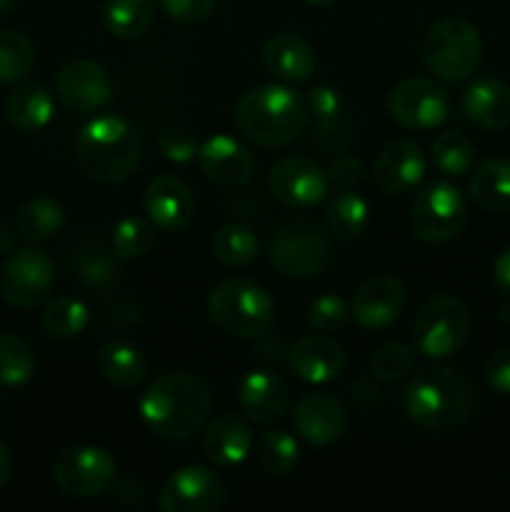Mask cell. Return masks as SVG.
Instances as JSON below:
<instances>
[{
  "instance_id": "obj_1",
  "label": "cell",
  "mask_w": 510,
  "mask_h": 512,
  "mask_svg": "<svg viewBox=\"0 0 510 512\" xmlns=\"http://www.w3.org/2000/svg\"><path fill=\"white\" fill-rule=\"evenodd\" d=\"M210 413V390L193 373H165L148 385L140 398V418L155 435L188 440L205 425Z\"/></svg>"
},
{
  "instance_id": "obj_2",
  "label": "cell",
  "mask_w": 510,
  "mask_h": 512,
  "mask_svg": "<svg viewBox=\"0 0 510 512\" xmlns=\"http://www.w3.org/2000/svg\"><path fill=\"white\" fill-rule=\"evenodd\" d=\"M475 405L473 385L450 365H425L405 388V413L420 428L448 433L470 418Z\"/></svg>"
},
{
  "instance_id": "obj_3",
  "label": "cell",
  "mask_w": 510,
  "mask_h": 512,
  "mask_svg": "<svg viewBox=\"0 0 510 512\" xmlns=\"http://www.w3.org/2000/svg\"><path fill=\"white\" fill-rule=\"evenodd\" d=\"M75 163L80 173L100 185H118L140 163V135L118 115H100L80 128L75 140Z\"/></svg>"
},
{
  "instance_id": "obj_4",
  "label": "cell",
  "mask_w": 510,
  "mask_h": 512,
  "mask_svg": "<svg viewBox=\"0 0 510 512\" xmlns=\"http://www.w3.org/2000/svg\"><path fill=\"white\" fill-rule=\"evenodd\" d=\"M235 125L260 148H285L308 125V103L283 85H260L240 95Z\"/></svg>"
},
{
  "instance_id": "obj_5",
  "label": "cell",
  "mask_w": 510,
  "mask_h": 512,
  "mask_svg": "<svg viewBox=\"0 0 510 512\" xmlns=\"http://www.w3.org/2000/svg\"><path fill=\"white\" fill-rule=\"evenodd\" d=\"M210 320L223 333L240 340L260 338L275 320V303L260 285L250 280H223L208 295Z\"/></svg>"
},
{
  "instance_id": "obj_6",
  "label": "cell",
  "mask_w": 510,
  "mask_h": 512,
  "mask_svg": "<svg viewBox=\"0 0 510 512\" xmlns=\"http://www.w3.org/2000/svg\"><path fill=\"white\" fill-rule=\"evenodd\" d=\"M483 40L470 20L448 15L428 28L423 38V63L448 83L468 80L478 70Z\"/></svg>"
},
{
  "instance_id": "obj_7",
  "label": "cell",
  "mask_w": 510,
  "mask_h": 512,
  "mask_svg": "<svg viewBox=\"0 0 510 512\" xmlns=\"http://www.w3.org/2000/svg\"><path fill=\"white\" fill-rule=\"evenodd\" d=\"M268 255L275 270L285 278H315L325 273L333 260V238L330 230L315 220H290L275 230Z\"/></svg>"
},
{
  "instance_id": "obj_8",
  "label": "cell",
  "mask_w": 510,
  "mask_h": 512,
  "mask_svg": "<svg viewBox=\"0 0 510 512\" xmlns=\"http://www.w3.org/2000/svg\"><path fill=\"white\" fill-rule=\"evenodd\" d=\"M473 315L455 295H435L420 308L413 323V340L418 353L430 360H443L458 353L470 338Z\"/></svg>"
},
{
  "instance_id": "obj_9",
  "label": "cell",
  "mask_w": 510,
  "mask_h": 512,
  "mask_svg": "<svg viewBox=\"0 0 510 512\" xmlns=\"http://www.w3.org/2000/svg\"><path fill=\"white\" fill-rule=\"evenodd\" d=\"M468 220V203L458 185L433 183L415 195L410 205V230L430 245H443L458 238Z\"/></svg>"
},
{
  "instance_id": "obj_10",
  "label": "cell",
  "mask_w": 510,
  "mask_h": 512,
  "mask_svg": "<svg viewBox=\"0 0 510 512\" xmlns=\"http://www.w3.org/2000/svg\"><path fill=\"white\" fill-rule=\"evenodd\" d=\"M53 478L70 498H100L118 480V465L108 450L95 445H75L58 455Z\"/></svg>"
},
{
  "instance_id": "obj_11",
  "label": "cell",
  "mask_w": 510,
  "mask_h": 512,
  "mask_svg": "<svg viewBox=\"0 0 510 512\" xmlns=\"http://www.w3.org/2000/svg\"><path fill=\"white\" fill-rule=\"evenodd\" d=\"M55 285V263L38 248H15L0 270L3 298L15 308H38Z\"/></svg>"
},
{
  "instance_id": "obj_12",
  "label": "cell",
  "mask_w": 510,
  "mask_h": 512,
  "mask_svg": "<svg viewBox=\"0 0 510 512\" xmlns=\"http://www.w3.org/2000/svg\"><path fill=\"white\" fill-rule=\"evenodd\" d=\"M268 188L275 200L288 208L308 210L328 198L330 178L315 160L303 155H285L270 168Z\"/></svg>"
},
{
  "instance_id": "obj_13",
  "label": "cell",
  "mask_w": 510,
  "mask_h": 512,
  "mask_svg": "<svg viewBox=\"0 0 510 512\" xmlns=\"http://www.w3.org/2000/svg\"><path fill=\"white\" fill-rule=\"evenodd\" d=\"M388 110L398 125L408 130H433L445 123L450 98L443 85L428 78H408L393 88Z\"/></svg>"
},
{
  "instance_id": "obj_14",
  "label": "cell",
  "mask_w": 510,
  "mask_h": 512,
  "mask_svg": "<svg viewBox=\"0 0 510 512\" xmlns=\"http://www.w3.org/2000/svg\"><path fill=\"white\" fill-rule=\"evenodd\" d=\"M158 505L163 512H218L225 505V490L213 470L190 465L165 480Z\"/></svg>"
},
{
  "instance_id": "obj_15",
  "label": "cell",
  "mask_w": 510,
  "mask_h": 512,
  "mask_svg": "<svg viewBox=\"0 0 510 512\" xmlns=\"http://www.w3.org/2000/svg\"><path fill=\"white\" fill-rule=\"evenodd\" d=\"M55 93L70 113H93L110 103L113 80L95 60H73L58 73Z\"/></svg>"
},
{
  "instance_id": "obj_16",
  "label": "cell",
  "mask_w": 510,
  "mask_h": 512,
  "mask_svg": "<svg viewBox=\"0 0 510 512\" xmlns=\"http://www.w3.org/2000/svg\"><path fill=\"white\" fill-rule=\"evenodd\" d=\"M308 120L313 140L325 153H345L353 140V120L348 105L330 85H315L308 93Z\"/></svg>"
},
{
  "instance_id": "obj_17",
  "label": "cell",
  "mask_w": 510,
  "mask_h": 512,
  "mask_svg": "<svg viewBox=\"0 0 510 512\" xmlns=\"http://www.w3.org/2000/svg\"><path fill=\"white\" fill-rule=\"evenodd\" d=\"M408 303L405 285L393 275H370L358 290H355L350 315L355 323L365 330H380L393 325Z\"/></svg>"
},
{
  "instance_id": "obj_18",
  "label": "cell",
  "mask_w": 510,
  "mask_h": 512,
  "mask_svg": "<svg viewBox=\"0 0 510 512\" xmlns=\"http://www.w3.org/2000/svg\"><path fill=\"white\" fill-rule=\"evenodd\" d=\"M295 433L313 448H328L343 438L348 428V410L328 393H308L295 403Z\"/></svg>"
},
{
  "instance_id": "obj_19",
  "label": "cell",
  "mask_w": 510,
  "mask_h": 512,
  "mask_svg": "<svg viewBox=\"0 0 510 512\" xmlns=\"http://www.w3.org/2000/svg\"><path fill=\"white\" fill-rule=\"evenodd\" d=\"M198 163L205 178L220 188H243L253 178L255 160L240 140L213 135L198 150Z\"/></svg>"
},
{
  "instance_id": "obj_20",
  "label": "cell",
  "mask_w": 510,
  "mask_h": 512,
  "mask_svg": "<svg viewBox=\"0 0 510 512\" xmlns=\"http://www.w3.org/2000/svg\"><path fill=\"white\" fill-rule=\"evenodd\" d=\"M288 365L305 383L328 385L343 373L345 350L328 335H305L288 350Z\"/></svg>"
},
{
  "instance_id": "obj_21",
  "label": "cell",
  "mask_w": 510,
  "mask_h": 512,
  "mask_svg": "<svg viewBox=\"0 0 510 512\" xmlns=\"http://www.w3.org/2000/svg\"><path fill=\"white\" fill-rule=\"evenodd\" d=\"M243 413L258 425H273L290 410V388L270 370H250L238 388Z\"/></svg>"
},
{
  "instance_id": "obj_22",
  "label": "cell",
  "mask_w": 510,
  "mask_h": 512,
  "mask_svg": "<svg viewBox=\"0 0 510 512\" xmlns=\"http://www.w3.org/2000/svg\"><path fill=\"white\" fill-rule=\"evenodd\" d=\"M148 218L165 233H180L195 215V198L183 180L173 175H160L145 190Z\"/></svg>"
},
{
  "instance_id": "obj_23",
  "label": "cell",
  "mask_w": 510,
  "mask_h": 512,
  "mask_svg": "<svg viewBox=\"0 0 510 512\" xmlns=\"http://www.w3.org/2000/svg\"><path fill=\"white\" fill-rule=\"evenodd\" d=\"M425 175V155L413 140H393L375 160V183L390 195L413 190Z\"/></svg>"
},
{
  "instance_id": "obj_24",
  "label": "cell",
  "mask_w": 510,
  "mask_h": 512,
  "mask_svg": "<svg viewBox=\"0 0 510 512\" xmlns=\"http://www.w3.org/2000/svg\"><path fill=\"white\" fill-rule=\"evenodd\" d=\"M263 65L273 78L303 83L315 73V53L303 35L283 30L263 45Z\"/></svg>"
},
{
  "instance_id": "obj_25",
  "label": "cell",
  "mask_w": 510,
  "mask_h": 512,
  "mask_svg": "<svg viewBox=\"0 0 510 512\" xmlns=\"http://www.w3.org/2000/svg\"><path fill=\"white\" fill-rule=\"evenodd\" d=\"M250 450H253V435L248 423L238 415H218L205 430L203 453L220 468H235L248 458Z\"/></svg>"
},
{
  "instance_id": "obj_26",
  "label": "cell",
  "mask_w": 510,
  "mask_h": 512,
  "mask_svg": "<svg viewBox=\"0 0 510 512\" xmlns=\"http://www.w3.org/2000/svg\"><path fill=\"white\" fill-rule=\"evenodd\" d=\"M463 108L470 123L483 130H503L510 125V85L498 78H480L465 90Z\"/></svg>"
},
{
  "instance_id": "obj_27",
  "label": "cell",
  "mask_w": 510,
  "mask_h": 512,
  "mask_svg": "<svg viewBox=\"0 0 510 512\" xmlns=\"http://www.w3.org/2000/svg\"><path fill=\"white\" fill-rule=\"evenodd\" d=\"M53 95L45 85L25 83L10 93L5 105V118L20 133H38L53 120Z\"/></svg>"
},
{
  "instance_id": "obj_28",
  "label": "cell",
  "mask_w": 510,
  "mask_h": 512,
  "mask_svg": "<svg viewBox=\"0 0 510 512\" xmlns=\"http://www.w3.org/2000/svg\"><path fill=\"white\" fill-rule=\"evenodd\" d=\"M98 370L108 383L133 388V385L143 383V378L148 375V360L133 343L110 340L100 348Z\"/></svg>"
},
{
  "instance_id": "obj_29",
  "label": "cell",
  "mask_w": 510,
  "mask_h": 512,
  "mask_svg": "<svg viewBox=\"0 0 510 512\" xmlns=\"http://www.w3.org/2000/svg\"><path fill=\"white\" fill-rule=\"evenodd\" d=\"M470 195L475 203L485 210L510 208V160L508 158H490L480 163L470 173Z\"/></svg>"
},
{
  "instance_id": "obj_30",
  "label": "cell",
  "mask_w": 510,
  "mask_h": 512,
  "mask_svg": "<svg viewBox=\"0 0 510 512\" xmlns=\"http://www.w3.org/2000/svg\"><path fill=\"white\" fill-rule=\"evenodd\" d=\"M63 220L65 213L58 200L38 195V198H30L28 203L20 205L15 228H18L20 238H25L28 243H43L63 228Z\"/></svg>"
},
{
  "instance_id": "obj_31",
  "label": "cell",
  "mask_w": 510,
  "mask_h": 512,
  "mask_svg": "<svg viewBox=\"0 0 510 512\" xmlns=\"http://www.w3.org/2000/svg\"><path fill=\"white\" fill-rule=\"evenodd\" d=\"M325 220H328L330 235L340 240H353L365 233L370 223V210L368 203L360 198L353 190L343 188L328 200L325 208Z\"/></svg>"
},
{
  "instance_id": "obj_32",
  "label": "cell",
  "mask_w": 510,
  "mask_h": 512,
  "mask_svg": "<svg viewBox=\"0 0 510 512\" xmlns=\"http://www.w3.org/2000/svg\"><path fill=\"white\" fill-rule=\"evenodd\" d=\"M153 13V0H108L103 20L110 35L120 40H135L148 33Z\"/></svg>"
},
{
  "instance_id": "obj_33",
  "label": "cell",
  "mask_w": 510,
  "mask_h": 512,
  "mask_svg": "<svg viewBox=\"0 0 510 512\" xmlns=\"http://www.w3.org/2000/svg\"><path fill=\"white\" fill-rule=\"evenodd\" d=\"M255 455H258L260 468L275 478H285L293 473L300 463V448L298 440L288 433V430H268L255 443Z\"/></svg>"
},
{
  "instance_id": "obj_34",
  "label": "cell",
  "mask_w": 510,
  "mask_h": 512,
  "mask_svg": "<svg viewBox=\"0 0 510 512\" xmlns=\"http://www.w3.org/2000/svg\"><path fill=\"white\" fill-rule=\"evenodd\" d=\"M88 305L78 298H55L45 305L43 310V330L50 335V338H58V340H68L75 338V335L83 333L88 328Z\"/></svg>"
},
{
  "instance_id": "obj_35",
  "label": "cell",
  "mask_w": 510,
  "mask_h": 512,
  "mask_svg": "<svg viewBox=\"0 0 510 512\" xmlns=\"http://www.w3.org/2000/svg\"><path fill=\"white\" fill-rule=\"evenodd\" d=\"M35 353L25 338L15 333H0V385L18 388L33 378Z\"/></svg>"
},
{
  "instance_id": "obj_36",
  "label": "cell",
  "mask_w": 510,
  "mask_h": 512,
  "mask_svg": "<svg viewBox=\"0 0 510 512\" xmlns=\"http://www.w3.org/2000/svg\"><path fill=\"white\" fill-rule=\"evenodd\" d=\"M430 158H433V165L440 173L448 175V178H458V175L473 170L475 145L468 135L448 130V133H440L435 138L433 148H430Z\"/></svg>"
},
{
  "instance_id": "obj_37",
  "label": "cell",
  "mask_w": 510,
  "mask_h": 512,
  "mask_svg": "<svg viewBox=\"0 0 510 512\" xmlns=\"http://www.w3.org/2000/svg\"><path fill=\"white\" fill-rule=\"evenodd\" d=\"M213 253L220 263L235 265V268H243L250 265L260 255V243L255 238V233L245 225L230 223L223 225L218 233L213 235Z\"/></svg>"
},
{
  "instance_id": "obj_38",
  "label": "cell",
  "mask_w": 510,
  "mask_h": 512,
  "mask_svg": "<svg viewBox=\"0 0 510 512\" xmlns=\"http://www.w3.org/2000/svg\"><path fill=\"white\" fill-rule=\"evenodd\" d=\"M35 63V48L20 30H0V85L23 80Z\"/></svg>"
},
{
  "instance_id": "obj_39",
  "label": "cell",
  "mask_w": 510,
  "mask_h": 512,
  "mask_svg": "<svg viewBox=\"0 0 510 512\" xmlns=\"http://www.w3.org/2000/svg\"><path fill=\"white\" fill-rule=\"evenodd\" d=\"M73 268L83 283L95 285V288H113L115 283H120L118 263L100 245L80 248L73 258Z\"/></svg>"
},
{
  "instance_id": "obj_40",
  "label": "cell",
  "mask_w": 510,
  "mask_h": 512,
  "mask_svg": "<svg viewBox=\"0 0 510 512\" xmlns=\"http://www.w3.org/2000/svg\"><path fill=\"white\" fill-rule=\"evenodd\" d=\"M415 353L418 348L408 343H385L370 355V373L373 378L393 383V380L405 378L415 368Z\"/></svg>"
},
{
  "instance_id": "obj_41",
  "label": "cell",
  "mask_w": 510,
  "mask_h": 512,
  "mask_svg": "<svg viewBox=\"0 0 510 512\" xmlns=\"http://www.w3.org/2000/svg\"><path fill=\"white\" fill-rule=\"evenodd\" d=\"M153 228L138 215H128L113 228V253L120 260L143 258L153 248Z\"/></svg>"
},
{
  "instance_id": "obj_42",
  "label": "cell",
  "mask_w": 510,
  "mask_h": 512,
  "mask_svg": "<svg viewBox=\"0 0 510 512\" xmlns=\"http://www.w3.org/2000/svg\"><path fill=\"white\" fill-rule=\"evenodd\" d=\"M350 318V308L340 295L325 293L318 295L313 303L308 305V323L320 333H335L343 328Z\"/></svg>"
},
{
  "instance_id": "obj_43",
  "label": "cell",
  "mask_w": 510,
  "mask_h": 512,
  "mask_svg": "<svg viewBox=\"0 0 510 512\" xmlns=\"http://www.w3.org/2000/svg\"><path fill=\"white\" fill-rule=\"evenodd\" d=\"M163 13L175 23H200L215 10L218 0H158Z\"/></svg>"
},
{
  "instance_id": "obj_44",
  "label": "cell",
  "mask_w": 510,
  "mask_h": 512,
  "mask_svg": "<svg viewBox=\"0 0 510 512\" xmlns=\"http://www.w3.org/2000/svg\"><path fill=\"white\" fill-rule=\"evenodd\" d=\"M483 375L490 390L510 398V348L498 350V353L490 355V358L485 360Z\"/></svg>"
},
{
  "instance_id": "obj_45",
  "label": "cell",
  "mask_w": 510,
  "mask_h": 512,
  "mask_svg": "<svg viewBox=\"0 0 510 512\" xmlns=\"http://www.w3.org/2000/svg\"><path fill=\"white\" fill-rule=\"evenodd\" d=\"M160 145H163L165 158L173 160V163H188L198 155V145L190 138V133L185 130H168V133L160 138Z\"/></svg>"
},
{
  "instance_id": "obj_46",
  "label": "cell",
  "mask_w": 510,
  "mask_h": 512,
  "mask_svg": "<svg viewBox=\"0 0 510 512\" xmlns=\"http://www.w3.org/2000/svg\"><path fill=\"white\" fill-rule=\"evenodd\" d=\"M328 178L333 183H338L340 188H350L353 183H358L363 178V165H360L358 158L353 155H338V158L330 163Z\"/></svg>"
},
{
  "instance_id": "obj_47",
  "label": "cell",
  "mask_w": 510,
  "mask_h": 512,
  "mask_svg": "<svg viewBox=\"0 0 510 512\" xmlns=\"http://www.w3.org/2000/svg\"><path fill=\"white\" fill-rule=\"evenodd\" d=\"M493 283L500 295L510 298V245L495 258L493 263Z\"/></svg>"
},
{
  "instance_id": "obj_48",
  "label": "cell",
  "mask_w": 510,
  "mask_h": 512,
  "mask_svg": "<svg viewBox=\"0 0 510 512\" xmlns=\"http://www.w3.org/2000/svg\"><path fill=\"white\" fill-rule=\"evenodd\" d=\"M13 478V455H10L8 445L0 440V490L10 483Z\"/></svg>"
},
{
  "instance_id": "obj_49",
  "label": "cell",
  "mask_w": 510,
  "mask_h": 512,
  "mask_svg": "<svg viewBox=\"0 0 510 512\" xmlns=\"http://www.w3.org/2000/svg\"><path fill=\"white\" fill-rule=\"evenodd\" d=\"M18 235L20 233H15L13 228H10V225H5V223H0V253H13L15 250V243H18Z\"/></svg>"
},
{
  "instance_id": "obj_50",
  "label": "cell",
  "mask_w": 510,
  "mask_h": 512,
  "mask_svg": "<svg viewBox=\"0 0 510 512\" xmlns=\"http://www.w3.org/2000/svg\"><path fill=\"white\" fill-rule=\"evenodd\" d=\"M13 5H15V0H0V15L8 13V10L13 8Z\"/></svg>"
},
{
  "instance_id": "obj_51",
  "label": "cell",
  "mask_w": 510,
  "mask_h": 512,
  "mask_svg": "<svg viewBox=\"0 0 510 512\" xmlns=\"http://www.w3.org/2000/svg\"><path fill=\"white\" fill-rule=\"evenodd\" d=\"M310 5H318V8H328V5H333L335 0H308Z\"/></svg>"
}]
</instances>
